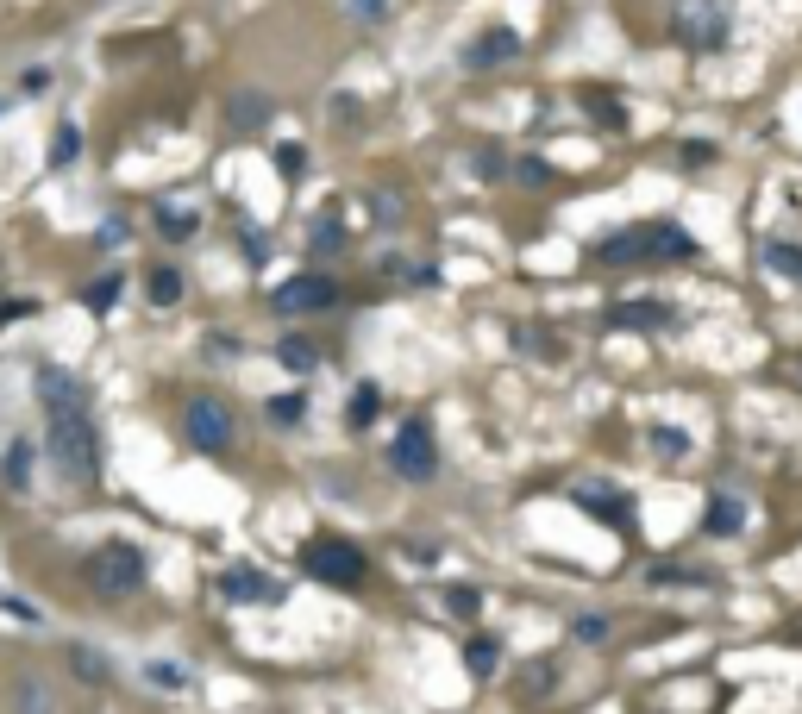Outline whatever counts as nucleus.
I'll use <instances>...</instances> for the list:
<instances>
[{
  "mask_svg": "<svg viewBox=\"0 0 802 714\" xmlns=\"http://www.w3.org/2000/svg\"><path fill=\"white\" fill-rule=\"evenodd\" d=\"M658 257H696V238L671 220H658V226H627L615 238H602V245H589V264H602V270L658 264Z\"/></svg>",
  "mask_w": 802,
  "mask_h": 714,
  "instance_id": "nucleus-1",
  "label": "nucleus"
},
{
  "mask_svg": "<svg viewBox=\"0 0 802 714\" xmlns=\"http://www.w3.org/2000/svg\"><path fill=\"white\" fill-rule=\"evenodd\" d=\"M51 464L63 483H101V433H94L88 408L76 414H51Z\"/></svg>",
  "mask_w": 802,
  "mask_h": 714,
  "instance_id": "nucleus-2",
  "label": "nucleus"
},
{
  "mask_svg": "<svg viewBox=\"0 0 802 714\" xmlns=\"http://www.w3.org/2000/svg\"><path fill=\"white\" fill-rule=\"evenodd\" d=\"M82 577H88V589H94V595L120 602V595L145 589V552H138L132 539H107V545H94V552H88Z\"/></svg>",
  "mask_w": 802,
  "mask_h": 714,
  "instance_id": "nucleus-3",
  "label": "nucleus"
},
{
  "mask_svg": "<svg viewBox=\"0 0 802 714\" xmlns=\"http://www.w3.org/2000/svg\"><path fill=\"white\" fill-rule=\"evenodd\" d=\"M182 439L195 445V451H207V458H214V451H226L232 439H239L232 408H226L220 395H188V401H182Z\"/></svg>",
  "mask_w": 802,
  "mask_h": 714,
  "instance_id": "nucleus-4",
  "label": "nucleus"
},
{
  "mask_svg": "<svg viewBox=\"0 0 802 714\" xmlns=\"http://www.w3.org/2000/svg\"><path fill=\"white\" fill-rule=\"evenodd\" d=\"M301 570L320 583H333V589H358L364 583V552L351 539H314L308 552H301Z\"/></svg>",
  "mask_w": 802,
  "mask_h": 714,
  "instance_id": "nucleus-5",
  "label": "nucleus"
},
{
  "mask_svg": "<svg viewBox=\"0 0 802 714\" xmlns=\"http://www.w3.org/2000/svg\"><path fill=\"white\" fill-rule=\"evenodd\" d=\"M671 38H683L690 51H721L727 44V7L721 0H677Z\"/></svg>",
  "mask_w": 802,
  "mask_h": 714,
  "instance_id": "nucleus-6",
  "label": "nucleus"
},
{
  "mask_svg": "<svg viewBox=\"0 0 802 714\" xmlns=\"http://www.w3.org/2000/svg\"><path fill=\"white\" fill-rule=\"evenodd\" d=\"M389 470L395 476H408V483H427V476L439 470V445H433V433H427V420H408L401 433L389 439Z\"/></svg>",
  "mask_w": 802,
  "mask_h": 714,
  "instance_id": "nucleus-7",
  "label": "nucleus"
},
{
  "mask_svg": "<svg viewBox=\"0 0 802 714\" xmlns=\"http://www.w3.org/2000/svg\"><path fill=\"white\" fill-rule=\"evenodd\" d=\"M339 301V282L333 276H289V282H282V289H270V307H276V314H326V307H333Z\"/></svg>",
  "mask_w": 802,
  "mask_h": 714,
  "instance_id": "nucleus-8",
  "label": "nucleus"
},
{
  "mask_svg": "<svg viewBox=\"0 0 802 714\" xmlns=\"http://www.w3.org/2000/svg\"><path fill=\"white\" fill-rule=\"evenodd\" d=\"M38 401H44V414H76V408H88V383L63 364H44L38 370Z\"/></svg>",
  "mask_w": 802,
  "mask_h": 714,
  "instance_id": "nucleus-9",
  "label": "nucleus"
},
{
  "mask_svg": "<svg viewBox=\"0 0 802 714\" xmlns=\"http://www.w3.org/2000/svg\"><path fill=\"white\" fill-rule=\"evenodd\" d=\"M220 595H226V602H264V608H276L289 589H282L276 577H264V570L239 564V570H226V577H220Z\"/></svg>",
  "mask_w": 802,
  "mask_h": 714,
  "instance_id": "nucleus-10",
  "label": "nucleus"
},
{
  "mask_svg": "<svg viewBox=\"0 0 802 714\" xmlns=\"http://www.w3.org/2000/svg\"><path fill=\"white\" fill-rule=\"evenodd\" d=\"M514 57H521V32H508V26H489L477 44H464V69H495Z\"/></svg>",
  "mask_w": 802,
  "mask_h": 714,
  "instance_id": "nucleus-11",
  "label": "nucleus"
},
{
  "mask_svg": "<svg viewBox=\"0 0 802 714\" xmlns=\"http://www.w3.org/2000/svg\"><path fill=\"white\" fill-rule=\"evenodd\" d=\"M571 495H577V508H583V514L608 520V527H627V520H633V502H627L621 489H608V483H577Z\"/></svg>",
  "mask_w": 802,
  "mask_h": 714,
  "instance_id": "nucleus-12",
  "label": "nucleus"
},
{
  "mask_svg": "<svg viewBox=\"0 0 802 714\" xmlns=\"http://www.w3.org/2000/svg\"><path fill=\"white\" fill-rule=\"evenodd\" d=\"M32 464H38L32 439H7V451H0V489H7V495H26V489H32Z\"/></svg>",
  "mask_w": 802,
  "mask_h": 714,
  "instance_id": "nucleus-13",
  "label": "nucleus"
},
{
  "mask_svg": "<svg viewBox=\"0 0 802 714\" xmlns=\"http://www.w3.org/2000/svg\"><path fill=\"white\" fill-rule=\"evenodd\" d=\"M226 126H232V132H257V126H270V94L239 88V94L226 101Z\"/></svg>",
  "mask_w": 802,
  "mask_h": 714,
  "instance_id": "nucleus-14",
  "label": "nucleus"
},
{
  "mask_svg": "<svg viewBox=\"0 0 802 714\" xmlns=\"http://www.w3.org/2000/svg\"><path fill=\"white\" fill-rule=\"evenodd\" d=\"M608 320L615 326H665L671 307L665 301H621V307H608Z\"/></svg>",
  "mask_w": 802,
  "mask_h": 714,
  "instance_id": "nucleus-15",
  "label": "nucleus"
},
{
  "mask_svg": "<svg viewBox=\"0 0 802 714\" xmlns=\"http://www.w3.org/2000/svg\"><path fill=\"white\" fill-rule=\"evenodd\" d=\"M76 157H82V126H76V119H63V126L51 132V151H44V163H51V170H69Z\"/></svg>",
  "mask_w": 802,
  "mask_h": 714,
  "instance_id": "nucleus-16",
  "label": "nucleus"
},
{
  "mask_svg": "<svg viewBox=\"0 0 802 714\" xmlns=\"http://www.w3.org/2000/svg\"><path fill=\"white\" fill-rule=\"evenodd\" d=\"M69 671H76L82 683H107V677H113V664H107L101 652H94V646H69Z\"/></svg>",
  "mask_w": 802,
  "mask_h": 714,
  "instance_id": "nucleus-17",
  "label": "nucleus"
},
{
  "mask_svg": "<svg viewBox=\"0 0 802 714\" xmlns=\"http://www.w3.org/2000/svg\"><path fill=\"white\" fill-rule=\"evenodd\" d=\"M276 364H282V370H295V376H308V370L320 364V351H314L308 339H282V345H276Z\"/></svg>",
  "mask_w": 802,
  "mask_h": 714,
  "instance_id": "nucleus-18",
  "label": "nucleus"
},
{
  "mask_svg": "<svg viewBox=\"0 0 802 714\" xmlns=\"http://www.w3.org/2000/svg\"><path fill=\"white\" fill-rule=\"evenodd\" d=\"M195 213H188V207H157V232L163 238H176V245H182V238H195Z\"/></svg>",
  "mask_w": 802,
  "mask_h": 714,
  "instance_id": "nucleus-19",
  "label": "nucleus"
},
{
  "mask_svg": "<svg viewBox=\"0 0 802 714\" xmlns=\"http://www.w3.org/2000/svg\"><path fill=\"white\" fill-rule=\"evenodd\" d=\"M308 245H314V257H339V251H345V226H339V213H326V220L314 226Z\"/></svg>",
  "mask_w": 802,
  "mask_h": 714,
  "instance_id": "nucleus-20",
  "label": "nucleus"
},
{
  "mask_svg": "<svg viewBox=\"0 0 802 714\" xmlns=\"http://www.w3.org/2000/svg\"><path fill=\"white\" fill-rule=\"evenodd\" d=\"M765 264H771L777 276H796V282H802V251L784 245V238H765Z\"/></svg>",
  "mask_w": 802,
  "mask_h": 714,
  "instance_id": "nucleus-21",
  "label": "nucleus"
},
{
  "mask_svg": "<svg viewBox=\"0 0 802 714\" xmlns=\"http://www.w3.org/2000/svg\"><path fill=\"white\" fill-rule=\"evenodd\" d=\"M145 295H151V307H176L182 301V276L176 270H151V289Z\"/></svg>",
  "mask_w": 802,
  "mask_h": 714,
  "instance_id": "nucleus-22",
  "label": "nucleus"
},
{
  "mask_svg": "<svg viewBox=\"0 0 802 714\" xmlns=\"http://www.w3.org/2000/svg\"><path fill=\"white\" fill-rule=\"evenodd\" d=\"M145 683H157V689H188V671H182V664H170V658H151V664H145Z\"/></svg>",
  "mask_w": 802,
  "mask_h": 714,
  "instance_id": "nucleus-23",
  "label": "nucleus"
},
{
  "mask_svg": "<svg viewBox=\"0 0 802 714\" xmlns=\"http://www.w3.org/2000/svg\"><path fill=\"white\" fill-rule=\"evenodd\" d=\"M702 527H709V533H734V527H740V502L715 495V502H709V520H702Z\"/></svg>",
  "mask_w": 802,
  "mask_h": 714,
  "instance_id": "nucleus-24",
  "label": "nucleus"
},
{
  "mask_svg": "<svg viewBox=\"0 0 802 714\" xmlns=\"http://www.w3.org/2000/svg\"><path fill=\"white\" fill-rule=\"evenodd\" d=\"M646 439H652V451H658V458H683V451H690V439H683L677 426H652Z\"/></svg>",
  "mask_w": 802,
  "mask_h": 714,
  "instance_id": "nucleus-25",
  "label": "nucleus"
},
{
  "mask_svg": "<svg viewBox=\"0 0 802 714\" xmlns=\"http://www.w3.org/2000/svg\"><path fill=\"white\" fill-rule=\"evenodd\" d=\"M339 7L358 19V26H383V19H389V0H339Z\"/></svg>",
  "mask_w": 802,
  "mask_h": 714,
  "instance_id": "nucleus-26",
  "label": "nucleus"
},
{
  "mask_svg": "<svg viewBox=\"0 0 802 714\" xmlns=\"http://www.w3.org/2000/svg\"><path fill=\"white\" fill-rule=\"evenodd\" d=\"M120 289H126V276H101V282L88 289V307H94V314H107V307L120 301Z\"/></svg>",
  "mask_w": 802,
  "mask_h": 714,
  "instance_id": "nucleus-27",
  "label": "nucleus"
},
{
  "mask_svg": "<svg viewBox=\"0 0 802 714\" xmlns=\"http://www.w3.org/2000/svg\"><path fill=\"white\" fill-rule=\"evenodd\" d=\"M464 664H470V677H489V671H495V639H470Z\"/></svg>",
  "mask_w": 802,
  "mask_h": 714,
  "instance_id": "nucleus-28",
  "label": "nucleus"
},
{
  "mask_svg": "<svg viewBox=\"0 0 802 714\" xmlns=\"http://www.w3.org/2000/svg\"><path fill=\"white\" fill-rule=\"evenodd\" d=\"M301 414H308V395H276L270 401V420H282V426H295Z\"/></svg>",
  "mask_w": 802,
  "mask_h": 714,
  "instance_id": "nucleus-29",
  "label": "nucleus"
},
{
  "mask_svg": "<svg viewBox=\"0 0 802 714\" xmlns=\"http://www.w3.org/2000/svg\"><path fill=\"white\" fill-rule=\"evenodd\" d=\"M445 608H452L458 621H470V614L483 608V595H477V589H445Z\"/></svg>",
  "mask_w": 802,
  "mask_h": 714,
  "instance_id": "nucleus-30",
  "label": "nucleus"
},
{
  "mask_svg": "<svg viewBox=\"0 0 802 714\" xmlns=\"http://www.w3.org/2000/svg\"><path fill=\"white\" fill-rule=\"evenodd\" d=\"M345 414H351V426H370V420H376V389L364 383L358 395H351V408H345Z\"/></svg>",
  "mask_w": 802,
  "mask_h": 714,
  "instance_id": "nucleus-31",
  "label": "nucleus"
},
{
  "mask_svg": "<svg viewBox=\"0 0 802 714\" xmlns=\"http://www.w3.org/2000/svg\"><path fill=\"white\" fill-rule=\"evenodd\" d=\"M577 639H583V646H602V639H608V621H602V614H577V627H571Z\"/></svg>",
  "mask_w": 802,
  "mask_h": 714,
  "instance_id": "nucleus-32",
  "label": "nucleus"
},
{
  "mask_svg": "<svg viewBox=\"0 0 802 714\" xmlns=\"http://www.w3.org/2000/svg\"><path fill=\"white\" fill-rule=\"evenodd\" d=\"M19 94H44V88H51V69H44V63H32V69H19V82H13Z\"/></svg>",
  "mask_w": 802,
  "mask_h": 714,
  "instance_id": "nucleus-33",
  "label": "nucleus"
},
{
  "mask_svg": "<svg viewBox=\"0 0 802 714\" xmlns=\"http://www.w3.org/2000/svg\"><path fill=\"white\" fill-rule=\"evenodd\" d=\"M583 107L596 119H608V126H621V101H608V94H583Z\"/></svg>",
  "mask_w": 802,
  "mask_h": 714,
  "instance_id": "nucleus-34",
  "label": "nucleus"
},
{
  "mask_svg": "<svg viewBox=\"0 0 802 714\" xmlns=\"http://www.w3.org/2000/svg\"><path fill=\"white\" fill-rule=\"evenodd\" d=\"M126 238H132V226H126V220H101V245H107V251H120Z\"/></svg>",
  "mask_w": 802,
  "mask_h": 714,
  "instance_id": "nucleus-35",
  "label": "nucleus"
},
{
  "mask_svg": "<svg viewBox=\"0 0 802 714\" xmlns=\"http://www.w3.org/2000/svg\"><path fill=\"white\" fill-rule=\"evenodd\" d=\"M276 163H282V170H289V176H295V170H308V157H301L295 145H282V151H276Z\"/></svg>",
  "mask_w": 802,
  "mask_h": 714,
  "instance_id": "nucleus-36",
  "label": "nucleus"
},
{
  "mask_svg": "<svg viewBox=\"0 0 802 714\" xmlns=\"http://www.w3.org/2000/svg\"><path fill=\"white\" fill-rule=\"evenodd\" d=\"M0 608H7V614H19V621H26V627L38 621V608H32V602H13V595H0Z\"/></svg>",
  "mask_w": 802,
  "mask_h": 714,
  "instance_id": "nucleus-37",
  "label": "nucleus"
},
{
  "mask_svg": "<svg viewBox=\"0 0 802 714\" xmlns=\"http://www.w3.org/2000/svg\"><path fill=\"white\" fill-rule=\"evenodd\" d=\"M0 113H7V101H0Z\"/></svg>",
  "mask_w": 802,
  "mask_h": 714,
  "instance_id": "nucleus-38",
  "label": "nucleus"
}]
</instances>
